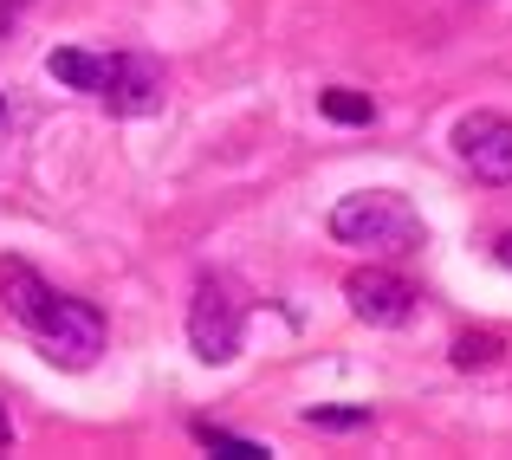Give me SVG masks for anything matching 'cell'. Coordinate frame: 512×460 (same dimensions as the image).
I'll return each mask as SVG.
<instances>
[{
	"label": "cell",
	"instance_id": "cell-10",
	"mask_svg": "<svg viewBox=\"0 0 512 460\" xmlns=\"http://www.w3.org/2000/svg\"><path fill=\"white\" fill-rule=\"evenodd\" d=\"M500 337L493 331H467V337H454V370H493L500 363Z\"/></svg>",
	"mask_w": 512,
	"mask_h": 460
},
{
	"label": "cell",
	"instance_id": "cell-8",
	"mask_svg": "<svg viewBox=\"0 0 512 460\" xmlns=\"http://www.w3.org/2000/svg\"><path fill=\"white\" fill-rule=\"evenodd\" d=\"M318 111H325L331 124H370L376 98L370 91H350V85H331V91H318Z\"/></svg>",
	"mask_w": 512,
	"mask_h": 460
},
{
	"label": "cell",
	"instance_id": "cell-14",
	"mask_svg": "<svg viewBox=\"0 0 512 460\" xmlns=\"http://www.w3.org/2000/svg\"><path fill=\"white\" fill-rule=\"evenodd\" d=\"M13 124V104H7V91H0V130H7Z\"/></svg>",
	"mask_w": 512,
	"mask_h": 460
},
{
	"label": "cell",
	"instance_id": "cell-4",
	"mask_svg": "<svg viewBox=\"0 0 512 460\" xmlns=\"http://www.w3.org/2000/svg\"><path fill=\"white\" fill-rule=\"evenodd\" d=\"M454 156L487 188H512V117H500V111L461 117V124H454Z\"/></svg>",
	"mask_w": 512,
	"mask_h": 460
},
{
	"label": "cell",
	"instance_id": "cell-5",
	"mask_svg": "<svg viewBox=\"0 0 512 460\" xmlns=\"http://www.w3.org/2000/svg\"><path fill=\"white\" fill-rule=\"evenodd\" d=\"M344 299H350V311H357L363 324H409L422 292H415L409 279L383 273V266H363V273L344 279Z\"/></svg>",
	"mask_w": 512,
	"mask_h": 460
},
{
	"label": "cell",
	"instance_id": "cell-12",
	"mask_svg": "<svg viewBox=\"0 0 512 460\" xmlns=\"http://www.w3.org/2000/svg\"><path fill=\"white\" fill-rule=\"evenodd\" d=\"M493 260H500L506 273H512V234H500V240H493Z\"/></svg>",
	"mask_w": 512,
	"mask_h": 460
},
{
	"label": "cell",
	"instance_id": "cell-6",
	"mask_svg": "<svg viewBox=\"0 0 512 460\" xmlns=\"http://www.w3.org/2000/svg\"><path fill=\"white\" fill-rule=\"evenodd\" d=\"M163 91H169V78L150 52H117V72L98 104H111L117 117H150V111H163Z\"/></svg>",
	"mask_w": 512,
	"mask_h": 460
},
{
	"label": "cell",
	"instance_id": "cell-9",
	"mask_svg": "<svg viewBox=\"0 0 512 460\" xmlns=\"http://www.w3.org/2000/svg\"><path fill=\"white\" fill-rule=\"evenodd\" d=\"M195 441L208 454H227V460H266V441H247V435H227L214 422H195Z\"/></svg>",
	"mask_w": 512,
	"mask_h": 460
},
{
	"label": "cell",
	"instance_id": "cell-11",
	"mask_svg": "<svg viewBox=\"0 0 512 460\" xmlns=\"http://www.w3.org/2000/svg\"><path fill=\"white\" fill-rule=\"evenodd\" d=\"M312 428H370V409H305Z\"/></svg>",
	"mask_w": 512,
	"mask_h": 460
},
{
	"label": "cell",
	"instance_id": "cell-13",
	"mask_svg": "<svg viewBox=\"0 0 512 460\" xmlns=\"http://www.w3.org/2000/svg\"><path fill=\"white\" fill-rule=\"evenodd\" d=\"M13 441V422H7V402H0V448Z\"/></svg>",
	"mask_w": 512,
	"mask_h": 460
},
{
	"label": "cell",
	"instance_id": "cell-1",
	"mask_svg": "<svg viewBox=\"0 0 512 460\" xmlns=\"http://www.w3.org/2000/svg\"><path fill=\"white\" fill-rule=\"evenodd\" d=\"M331 240L363 253H415L422 247V214L389 188H363V195H344L331 208Z\"/></svg>",
	"mask_w": 512,
	"mask_h": 460
},
{
	"label": "cell",
	"instance_id": "cell-2",
	"mask_svg": "<svg viewBox=\"0 0 512 460\" xmlns=\"http://www.w3.org/2000/svg\"><path fill=\"white\" fill-rule=\"evenodd\" d=\"M240 337H247V286L227 273H201L195 299H188V344L201 363H227L240 357Z\"/></svg>",
	"mask_w": 512,
	"mask_h": 460
},
{
	"label": "cell",
	"instance_id": "cell-7",
	"mask_svg": "<svg viewBox=\"0 0 512 460\" xmlns=\"http://www.w3.org/2000/svg\"><path fill=\"white\" fill-rule=\"evenodd\" d=\"M46 72L59 78V85L85 91V98H104V85H111V72H117V52H85V46H52V52H46Z\"/></svg>",
	"mask_w": 512,
	"mask_h": 460
},
{
	"label": "cell",
	"instance_id": "cell-3",
	"mask_svg": "<svg viewBox=\"0 0 512 460\" xmlns=\"http://www.w3.org/2000/svg\"><path fill=\"white\" fill-rule=\"evenodd\" d=\"M26 331L39 337V350H46L52 363L91 370L98 350H104V311L85 305V299H65V292H46V299L33 305V318H26Z\"/></svg>",
	"mask_w": 512,
	"mask_h": 460
}]
</instances>
